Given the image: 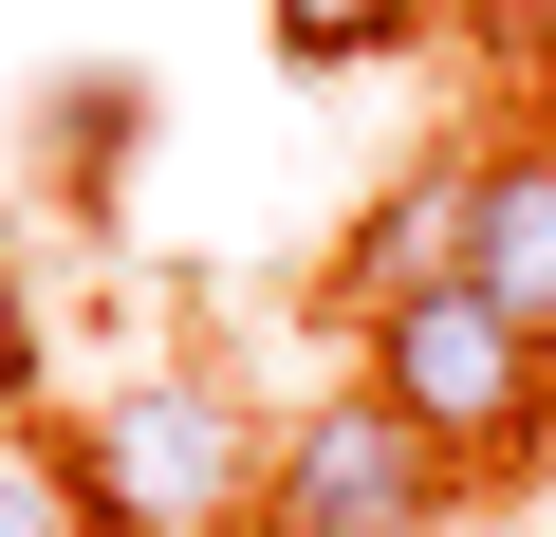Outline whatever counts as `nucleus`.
Segmentation results:
<instances>
[{
    "label": "nucleus",
    "mask_w": 556,
    "mask_h": 537,
    "mask_svg": "<svg viewBox=\"0 0 556 537\" xmlns=\"http://www.w3.org/2000/svg\"><path fill=\"white\" fill-rule=\"evenodd\" d=\"M260 408L223 371H130L56 463H75V519L93 537H260Z\"/></svg>",
    "instance_id": "1"
},
{
    "label": "nucleus",
    "mask_w": 556,
    "mask_h": 537,
    "mask_svg": "<svg viewBox=\"0 0 556 537\" xmlns=\"http://www.w3.org/2000/svg\"><path fill=\"white\" fill-rule=\"evenodd\" d=\"M353 389H390V408L445 445V482H538V445H556V353H538V334H519L482 279H427V297H390Z\"/></svg>",
    "instance_id": "2"
},
{
    "label": "nucleus",
    "mask_w": 556,
    "mask_h": 537,
    "mask_svg": "<svg viewBox=\"0 0 556 537\" xmlns=\"http://www.w3.org/2000/svg\"><path fill=\"white\" fill-rule=\"evenodd\" d=\"M445 445L390 389H316L298 426L260 445V537H445Z\"/></svg>",
    "instance_id": "3"
},
{
    "label": "nucleus",
    "mask_w": 556,
    "mask_h": 537,
    "mask_svg": "<svg viewBox=\"0 0 556 537\" xmlns=\"http://www.w3.org/2000/svg\"><path fill=\"white\" fill-rule=\"evenodd\" d=\"M464 279L556 353V130H464Z\"/></svg>",
    "instance_id": "4"
},
{
    "label": "nucleus",
    "mask_w": 556,
    "mask_h": 537,
    "mask_svg": "<svg viewBox=\"0 0 556 537\" xmlns=\"http://www.w3.org/2000/svg\"><path fill=\"white\" fill-rule=\"evenodd\" d=\"M427 279H464V149H427V167L334 241V297H353V316H390V297H427Z\"/></svg>",
    "instance_id": "5"
},
{
    "label": "nucleus",
    "mask_w": 556,
    "mask_h": 537,
    "mask_svg": "<svg viewBox=\"0 0 556 537\" xmlns=\"http://www.w3.org/2000/svg\"><path fill=\"white\" fill-rule=\"evenodd\" d=\"M260 20H278V56H298V75H353V56H390V38H427L445 0H260Z\"/></svg>",
    "instance_id": "6"
},
{
    "label": "nucleus",
    "mask_w": 556,
    "mask_h": 537,
    "mask_svg": "<svg viewBox=\"0 0 556 537\" xmlns=\"http://www.w3.org/2000/svg\"><path fill=\"white\" fill-rule=\"evenodd\" d=\"M0 537H93V519H75V463H56L38 426H0Z\"/></svg>",
    "instance_id": "7"
},
{
    "label": "nucleus",
    "mask_w": 556,
    "mask_h": 537,
    "mask_svg": "<svg viewBox=\"0 0 556 537\" xmlns=\"http://www.w3.org/2000/svg\"><path fill=\"white\" fill-rule=\"evenodd\" d=\"M38 371H56V334H38V297H20V279H0V426L38 408Z\"/></svg>",
    "instance_id": "8"
}]
</instances>
